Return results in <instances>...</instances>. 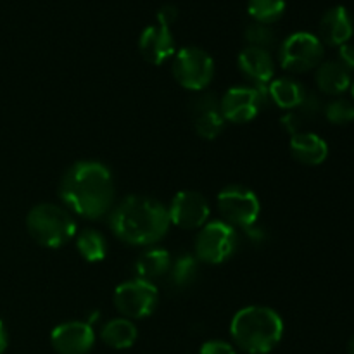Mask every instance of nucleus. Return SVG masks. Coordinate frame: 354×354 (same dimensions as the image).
Listing matches in <instances>:
<instances>
[{"instance_id":"obj_1","label":"nucleus","mask_w":354,"mask_h":354,"mask_svg":"<svg viewBox=\"0 0 354 354\" xmlns=\"http://www.w3.org/2000/svg\"><path fill=\"white\" fill-rule=\"evenodd\" d=\"M59 197L69 213L99 220L111 213L116 185L111 169L99 161H78L69 166L59 183Z\"/></svg>"},{"instance_id":"obj_2","label":"nucleus","mask_w":354,"mask_h":354,"mask_svg":"<svg viewBox=\"0 0 354 354\" xmlns=\"http://www.w3.org/2000/svg\"><path fill=\"white\" fill-rule=\"evenodd\" d=\"M169 227L168 207L152 197L128 196L109 213L111 232L130 245L158 244Z\"/></svg>"},{"instance_id":"obj_3","label":"nucleus","mask_w":354,"mask_h":354,"mask_svg":"<svg viewBox=\"0 0 354 354\" xmlns=\"http://www.w3.org/2000/svg\"><path fill=\"white\" fill-rule=\"evenodd\" d=\"M234 344L248 354H268L283 337V320L268 306H248L235 313L230 324Z\"/></svg>"},{"instance_id":"obj_4","label":"nucleus","mask_w":354,"mask_h":354,"mask_svg":"<svg viewBox=\"0 0 354 354\" xmlns=\"http://www.w3.org/2000/svg\"><path fill=\"white\" fill-rule=\"evenodd\" d=\"M26 227L37 244L59 249L76 237V221L66 207L41 203L30 209Z\"/></svg>"},{"instance_id":"obj_5","label":"nucleus","mask_w":354,"mask_h":354,"mask_svg":"<svg viewBox=\"0 0 354 354\" xmlns=\"http://www.w3.org/2000/svg\"><path fill=\"white\" fill-rule=\"evenodd\" d=\"M171 71L180 86L190 92H203L214 76V61L199 47H182L175 52Z\"/></svg>"},{"instance_id":"obj_6","label":"nucleus","mask_w":354,"mask_h":354,"mask_svg":"<svg viewBox=\"0 0 354 354\" xmlns=\"http://www.w3.org/2000/svg\"><path fill=\"white\" fill-rule=\"evenodd\" d=\"M324 52L325 47L317 35L310 31H296L280 45L279 61L286 71L306 73L322 64Z\"/></svg>"},{"instance_id":"obj_7","label":"nucleus","mask_w":354,"mask_h":354,"mask_svg":"<svg viewBox=\"0 0 354 354\" xmlns=\"http://www.w3.org/2000/svg\"><path fill=\"white\" fill-rule=\"evenodd\" d=\"M218 211L221 221L230 227L251 228L261 214V203L251 189L242 185L225 187L218 194Z\"/></svg>"},{"instance_id":"obj_8","label":"nucleus","mask_w":354,"mask_h":354,"mask_svg":"<svg viewBox=\"0 0 354 354\" xmlns=\"http://www.w3.org/2000/svg\"><path fill=\"white\" fill-rule=\"evenodd\" d=\"M158 301L159 292L154 283L142 279L128 280L114 290V306L118 313L131 322L151 317Z\"/></svg>"},{"instance_id":"obj_9","label":"nucleus","mask_w":354,"mask_h":354,"mask_svg":"<svg viewBox=\"0 0 354 354\" xmlns=\"http://www.w3.org/2000/svg\"><path fill=\"white\" fill-rule=\"evenodd\" d=\"M194 248H196V256L199 261L220 265L234 254L237 248V234L234 227L225 221H207L203 228H199Z\"/></svg>"},{"instance_id":"obj_10","label":"nucleus","mask_w":354,"mask_h":354,"mask_svg":"<svg viewBox=\"0 0 354 354\" xmlns=\"http://www.w3.org/2000/svg\"><path fill=\"white\" fill-rule=\"evenodd\" d=\"M171 225L183 230L203 228L209 221L211 207L206 197L194 190H182L171 199L168 207Z\"/></svg>"},{"instance_id":"obj_11","label":"nucleus","mask_w":354,"mask_h":354,"mask_svg":"<svg viewBox=\"0 0 354 354\" xmlns=\"http://www.w3.org/2000/svg\"><path fill=\"white\" fill-rule=\"evenodd\" d=\"M263 95L252 86H232L220 99V113L230 123H249L261 111Z\"/></svg>"},{"instance_id":"obj_12","label":"nucleus","mask_w":354,"mask_h":354,"mask_svg":"<svg viewBox=\"0 0 354 354\" xmlns=\"http://www.w3.org/2000/svg\"><path fill=\"white\" fill-rule=\"evenodd\" d=\"M50 344L59 354H88L95 344V334L86 322H66L52 330Z\"/></svg>"},{"instance_id":"obj_13","label":"nucleus","mask_w":354,"mask_h":354,"mask_svg":"<svg viewBox=\"0 0 354 354\" xmlns=\"http://www.w3.org/2000/svg\"><path fill=\"white\" fill-rule=\"evenodd\" d=\"M138 50L147 62L154 66L165 64L175 55V38L169 28L161 24H152L142 31L138 38Z\"/></svg>"},{"instance_id":"obj_14","label":"nucleus","mask_w":354,"mask_h":354,"mask_svg":"<svg viewBox=\"0 0 354 354\" xmlns=\"http://www.w3.org/2000/svg\"><path fill=\"white\" fill-rule=\"evenodd\" d=\"M190 109L194 113V128L199 137L213 140L223 131L227 121L220 113V99H216L213 93L196 97L190 104Z\"/></svg>"},{"instance_id":"obj_15","label":"nucleus","mask_w":354,"mask_h":354,"mask_svg":"<svg viewBox=\"0 0 354 354\" xmlns=\"http://www.w3.org/2000/svg\"><path fill=\"white\" fill-rule=\"evenodd\" d=\"M354 33V23L349 10L344 6H335L325 10L318 24V38L324 45L341 47L349 44Z\"/></svg>"},{"instance_id":"obj_16","label":"nucleus","mask_w":354,"mask_h":354,"mask_svg":"<svg viewBox=\"0 0 354 354\" xmlns=\"http://www.w3.org/2000/svg\"><path fill=\"white\" fill-rule=\"evenodd\" d=\"M237 64L245 78L259 83V85L270 83L273 80V75H275V62H273L270 50H265V48L248 45L239 54Z\"/></svg>"},{"instance_id":"obj_17","label":"nucleus","mask_w":354,"mask_h":354,"mask_svg":"<svg viewBox=\"0 0 354 354\" xmlns=\"http://www.w3.org/2000/svg\"><path fill=\"white\" fill-rule=\"evenodd\" d=\"M290 154L301 165L318 166L327 159L328 145L320 135L299 131L290 138Z\"/></svg>"},{"instance_id":"obj_18","label":"nucleus","mask_w":354,"mask_h":354,"mask_svg":"<svg viewBox=\"0 0 354 354\" xmlns=\"http://www.w3.org/2000/svg\"><path fill=\"white\" fill-rule=\"evenodd\" d=\"M315 80L320 92L327 95H341L351 86V73L339 61L322 62L315 73Z\"/></svg>"},{"instance_id":"obj_19","label":"nucleus","mask_w":354,"mask_h":354,"mask_svg":"<svg viewBox=\"0 0 354 354\" xmlns=\"http://www.w3.org/2000/svg\"><path fill=\"white\" fill-rule=\"evenodd\" d=\"M171 263V256L165 249H147V251L138 256L137 263H135V272H137L138 279L154 283V280L161 279L166 273H169Z\"/></svg>"},{"instance_id":"obj_20","label":"nucleus","mask_w":354,"mask_h":354,"mask_svg":"<svg viewBox=\"0 0 354 354\" xmlns=\"http://www.w3.org/2000/svg\"><path fill=\"white\" fill-rule=\"evenodd\" d=\"M268 93L273 104L286 111L297 109L308 95L306 88L294 78L273 80L268 85Z\"/></svg>"},{"instance_id":"obj_21","label":"nucleus","mask_w":354,"mask_h":354,"mask_svg":"<svg viewBox=\"0 0 354 354\" xmlns=\"http://www.w3.org/2000/svg\"><path fill=\"white\" fill-rule=\"evenodd\" d=\"M138 337L137 327L128 318H113L100 330V339L113 349H128L135 344Z\"/></svg>"},{"instance_id":"obj_22","label":"nucleus","mask_w":354,"mask_h":354,"mask_svg":"<svg viewBox=\"0 0 354 354\" xmlns=\"http://www.w3.org/2000/svg\"><path fill=\"white\" fill-rule=\"evenodd\" d=\"M76 249L88 263H99L107 256V239L97 230H83L76 235Z\"/></svg>"},{"instance_id":"obj_23","label":"nucleus","mask_w":354,"mask_h":354,"mask_svg":"<svg viewBox=\"0 0 354 354\" xmlns=\"http://www.w3.org/2000/svg\"><path fill=\"white\" fill-rule=\"evenodd\" d=\"M286 9V0H249L248 2L249 16L254 19V23L266 24V26L282 19Z\"/></svg>"},{"instance_id":"obj_24","label":"nucleus","mask_w":354,"mask_h":354,"mask_svg":"<svg viewBox=\"0 0 354 354\" xmlns=\"http://www.w3.org/2000/svg\"><path fill=\"white\" fill-rule=\"evenodd\" d=\"M169 272H171V280L175 286H189L197 275V259L194 256H180L175 263H171Z\"/></svg>"},{"instance_id":"obj_25","label":"nucleus","mask_w":354,"mask_h":354,"mask_svg":"<svg viewBox=\"0 0 354 354\" xmlns=\"http://www.w3.org/2000/svg\"><path fill=\"white\" fill-rule=\"evenodd\" d=\"M325 118L332 124H348L354 121V104L348 99H334L325 106Z\"/></svg>"},{"instance_id":"obj_26","label":"nucleus","mask_w":354,"mask_h":354,"mask_svg":"<svg viewBox=\"0 0 354 354\" xmlns=\"http://www.w3.org/2000/svg\"><path fill=\"white\" fill-rule=\"evenodd\" d=\"M245 40L249 41L251 47H259L268 50L272 45H275V31L272 30L266 24H259V23H252L249 24L248 30H245Z\"/></svg>"},{"instance_id":"obj_27","label":"nucleus","mask_w":354,"mask_h":354,"mask_svg":"<svg viewBox=\"0 0 354 354\" xmlns=\"http://www.w3.org/2000/svg\"><path fill=\"white\" fill-rule=\"evenodd\" d=\"M199 354H237V349L227 341H207L201 346Z\"/></svg>"},{"instance_id":"obj_28","label":"nucleus","mask_w":354,"mask_h":354,"mask_svg":"<svg viewBox=\"0 0 354 354\" xmlns=\"http://www.w3.org/2000/svg\"><path fill=\"white\" fill-rule=\"evenodd\" d=\"M156 17H158V24L169 28L176 19H178V9H176V6H173V3H165V6L159 7L158 16Z\"/></svg>"},{"instance_id":"obj_29","label":"nucleus","mask_w":354,"mask_h":354,"mask_svg":"<svg viewBox=\"0 0 354 354\" xmlns=\"http://www.w3.org/2000/svg\"><path fill=\"white\" fill-rule=\"evenodd\" d=\"M339 62L348 69L349 73L354 71V45L344 44L339 47Z\"/></svg>"},{"instance_id":"obj_30","label":"nucleus","mask_w":354,"mask_h":354,"mask_svg":"<svg viewBox=\"0 0 354 354\" xmlns=\"http://www.w3.org/2000/svg\"><path fill=\"white\" fill-rule=\"evenodd\" d=\"M7 346H9V334H7V328L3 325V322L0 320V354H3Z\"/></svg>"},{"instance_id":"obj_31","label":"nucleus","mask_w":354,"mask_h":354,"mask_svg":"<svg viewBox=\"0 0 354 354\" xmlns=\"http://www.w3.org/2000/svg\"><path fill=\"white\" fill-rule=\"evenodd\" d=\"M348 351H349V354H354V337L351 339V341H349V344H348Z\"/></svg>"},{"instance_id":"obj_32","label":"nucleus","mask_w":354,"mask_h":354,"mask_svg":"<svg viewBox=\"0 0 354 354\" xmlns=\"http://www.w3.org/2000/svg\"><path fill=\"white\" fill-rule=\"evenodd\" d=\"M349 88H351V93H353V99H354V80L351 82V86H349Z\"/></svg>"}]
</instances>
